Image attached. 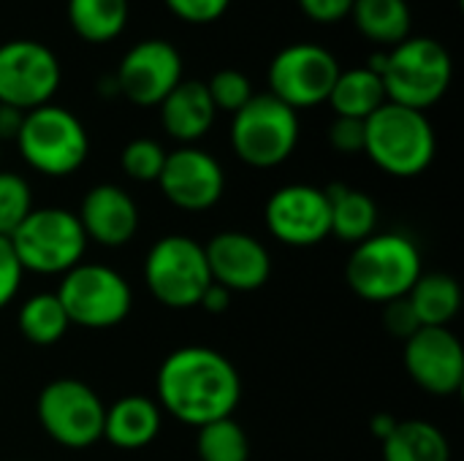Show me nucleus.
<instances>
[{"instance_id":"nucleus-1","label":"nucleus","mask_w":464,"mask_h":461,"mask_svg":"<svg viewBox=\"0 0 464 461\" xmlns=\"http://www.w3.org/2000/svg\"><path fill=\"white\" fill-rule=\"evenodd\" d=\"M155 389L160 410L196 429L231 418L242 397L237 367L220 351L204 345H188L169 353L158 370Z\"/></svg>"},{"instance_id":"nucleus-2","label":"nucleus","mask_w":464,"mask_h":461,"mask_svg":"<svg viewBox=\"0 0 464 461\" xmlns=\"http://www.w3.org/2000/svg\"><path fill=\"white\" fill-rule=\"evenodd\" d=\"M370 68L381 76L389 103L416 111L443 101L454 79L449 49L430 35H408L389 52L372 54Z\"/></svg>"},{"instance_id":"nucleus-3","label":"nucleus","mask_w":464,"mask_h":461,"mask_svg":"<svg viewBox=\"0 0 464 461\" xmlns=\"http://www.w3.org/2000/svg\"><path fill=\"white\" fill-rule=\"evenodd\" d=\"M421 250L405 234H372L353 245L345 264V280L356 296L375 304H389L408 296L421 277Z\"/></svg>"},{"instance_id":"nucleus-4","label":"nucleus","mask_w":464,"mask_h":461,"mask_svg":"<svg viewBox=\"0 0 464 461\" xmlns=\"http://www.w3.org/2000/svg\"><path fill=\"white\" fill-rule=\"evenodd\" d=\"M364 155L392 177H419L435 158V130L424 111L383 103L364 120Z\"/></svg>"},{"instance_id":"nucleus-5","label":"nucleus","mask_w":464,"mask_h":461,"mask_svg":"<svg viewBox=\"0 0 464 461\" xmlns=\"http://www.w3.org/2000/svg\"><path fill=\"white\" fill-rule=\"evenodd\" d=\"M16 147L22 160L46 177H68L82 168L90 152V136L82 120L54 103L24 111Z\"/></svg>"},{"instance_id":"nucleus-6","label":"nucleus","mask_w":464,"mask_h":461,"mask_svg":"<svg viewBox=\"0 0 464 461\" xmlns=\"http://www.w3.org/2000/svg\"><path fill=\"white\" fill-rule=\"evenodd\" d=\"M299 144V114L269 92L253 95L231 120V147L253 168L285 163Z\"/></svg>"},{"instance_id":"nucleus-7","label":"nucleus","mask_w":464,"mask_h":461,"mask_svg":"<svg viewBox=\"0 0 464 461\" xmlns=\"http://www.w3.org/2000/svg\"><path fill=\"white\" fill-rule=\"evenodd\" d=\"M24 272L65 274L82 264L87 236L79 217L60 206L33 209L8 236Z\"/></svg>"},{"instance_id":"nucleus-8","label":"nucleus","mask_w":464,"mask_h":461,"mask_svg":"<svg viewBox=\"0 0 464 461\" xmlns=\"http://www.w3.org/2000/svg\"><path fill=\"white\" fill-rule=\"evenodd\" d=\"M144 283L147 291L169 310L198 307L204 291L212 285L204 245L182 234L158 239L144 261Z\"/></svg>"},{"instance_id":"nucleus-9","label":"nucleus","mask_w":464,"mask_h":461,"mask_svg":"<svg viewBox=\"0 0 464 461\" xmlns=\"http://www.w3.org/2000/svg\"><path fill=\"white\" fill-rule=\"evenodd\" d=\"M57 299L71 326L82 329H111L122 323L133 307L128 280L101 264H76L65 272Z\"/></svg>"},{"instance_id":"nucleus-10","label":"nucleus","mask_w":464,"mask_h":461,"mask_svg":"<svg viewBox=\"0 0 464 461\" xmlns=\"http://www.w3.org/2000/svg\"><path fill=\"white\" fill-rule=\"evenodd\" d=\"M44 432L63 448L82 451L103 440L106 408L101 397L82 380L60 378L41 389L35 402Z\"/></svg>"},{"instance_id":"nucleus-11","label":"nucleus","mask_w":464,"mask_h":461,"mask_svg":"<svg viewBox=\"0 0 464 461\" xmlns=\"http://www.w3.org/2000/svg\"><path fill=\"white\" fill-rule=\"evenodd\" d=\"M337 57L321 43H291L280 49L269 62V95L299 109H313L329 101V92L340 76Z\"/></svg>"},{"instance_id":"nucleus-12","label":"nucleus","mask_w":464,"mask_h":461,"mask_svg":"<svg viewBox=\"0 0 464 461\" xmlns=\"http://www.w3.org/2000/svg\"><path fill=\"white\" fill-rule=\"evenodd\" d=\"M60 82V60L46 43L14 38L0 46V103L33 111L52 103Z\"/></svg>"},{"instance_id":"nucleus-13","label":"nucleus","mask_w":464,"mask_h":461,"mask_svg":"<svg viewBox=\"0 0 464 461\" xmlns=\"http://www.w3.org/2000/svg\"><path fill=\"white\" fill-rule=\"evenodd\" d=\"M120 95L133 106H160V101L182 82V54L174 43L147 38L133 43L114 73Z\"/></svg>"},{"instance_id":"nucleus-14","label":"nucleus","mask_w":464,"mask_h":461,"mask_svg":"<svg viewBox=\"0 0 464 461\" xmlns=\"http://www.w3.org/2000/svg\"><path fill=\"white\" fill-rule=\"evenodd\" d=\"M264 217L269 234L288 247H313L332 234L329 198L313 185H285L275 190Z\"/></svg>"},{"instance_id":"nucleus-15","label":"nucleus","mask_w":464,"mask_h":461,"mask_svg":"<svg viewBox=\"0 0 464 461\" xmlns=\"http://www.w3.org/2000/svg\"><path fill=\"white\" fill-rule=\"evenodd\" d=\"M405 370L432 397H454L464 383V351L446 326H421L405 340Z\"/></svg>"},{"instance_id":"nucleus-16","label":"nucleus","mask_w":464,"mask_h":461,"mask_svg":"<svg viewBox=\"0 0 464 461\" xmlns=\"http://www.w3.org/2000/svg\"><path fill=\"white\" fill-rule=\"evenodd\" d=\"M158 185L169 204L185 212L212 209L226 190V174L218 158L198 147H179L166 155Z\"/></svg>"},{"instance_id":"nucleus-17","label":"nucleus","mask_w":464,"mask_h":461,"mask_svg":"<svg viewBox=\"0 0 464 461\" xmlns=\"http://www.w3.org/2000/svg\"><path fill=\"white\" fill-rule=\"evenodd\" d=\"M212 283L231 293L258 291L272 277V255L264 242L245 231H220L204 245Z\"/></svg>"},{"instance_id":"nucleus-18","label":"nucleus","mask_w":464,"mask_h":461,"mask_svg":"<svg viewBox=\"0 0 464 461\" xmlns=\"http://www.w3.org/2000/svg\"><path fill=\"white\" fill-rule=\"evenodd\" d=\"M76 217L84 228L87 242L92 239L103 247H122L139 231V206L133 196L109 182L87 190Z\"/></svg>"},{"instance_id":"nucleus-19","label":"nucleus","mask_w":464,"mask_h":461,"mask_svg":"<svg viewBox=\"0 0 464 461\" xmlns=\"http://www.w3.org/2000/svg\"><path fill=\"white\" fill-rule=\"evenodd\" d=\"M160 122L163 130L182 141V147H190L193 141L204 139L218 117V109L207 92V84L198 79H182L163 101H160Z\"/></svg>"},{"instance_id":"nucleus-20","label":"nucleus","mask_w":464,"mask_h":461,"mask_svg":"<svg viewBox=\"0 0 464 461\" xmlns=\"http://www.w3.org/2000/svg\"><path fill=\"white\" fill-rule=\"evenodd\" d=\"M160 408L139 394L117 399L103 416V440L122 451H139L150 446L160 432Z\"/></svg>"},{"instance_id":"nucleus-21","label":"nucleus","mask_w":464,"mask_h":461,"mask_svg":"<svg viewBox=\"0 0 464 461\" xmlns=\"http://www.w3.org/2000/svg\"><path fill=\"white\" fill-rule=\"evenodd\" d=\"M329 198V220H332V234L348 245H359L367 236L375 234L378 226V206L370 193L348 187L343 182L329 185L326 190Z\"/></svg>"},{"instance_id":"nucleus-22","label":"nucleus","mask_w":464,"mask_h":461,"mask_svg":"<svg viewBox=\"0 0 464 461\" xmlns=\"http://www.w3.org/2000/svg\"><path fill=\"white\" fill-rule=\"evenodd\" d=\"M337 117H351V120H367L386 103V90L381 76L370 68H348L340 71L329 101H326Z\"/></svg>"},{"instance_id":"nucleus-23","label":"nucleus","mask_w":464,"mask_h":461,"mask_svg":"<svg viewBox=\"0 0 464 461\" xmlns=\"http://www.w3.org/2000/svg\"><path fill=\"white\" fill-rule=\"evenodd\" d=\"M351 19L367 41L381 46H397L413 27L408 0H353Z\"/></svg>"},{"instance_id":"nucleus-24","label":"nucleus","mask_w":464,"mask_h":461,"mask_svg":"<svg viewBox=\"0 0 464 461\" xmlns=\"http://www.w3.org/2000/svg\"><path fill=\"white\" fill-rule=\"evenodd\" d=\"M421 326H449L462 304L459 283L451 274L432 272L421 274L405 296Z\"/></svg>"},{"instance_id":"nucleus-25","label":"nucleus","mask_w":464,"mask_h":461,"mask_svg":"<svg viewBox=\"0 0 464 461\" xmlns=\"http://www.w3.org/2000/svg\"><path fill=\"white\" fill-rule=\"evenodd\" d=\"M381 446L383 461H451L449 437L430 421H400Z\"/></svg>"},{"instance_id":"nucleus-26","label":"nucleus","mask_w":464,"mask_h":461,"mask_svg":"<svg viewBox=\"0 0 464 461\" xmlns=\"http://www.w3.org/2000/svg\"><path fill=\"white\" fill-rule=\"evenodd\" d=\"M128 0H68V22L87 43H109L128 24Z\"/></svg>"},{"instance_id":"nucleus-27","label":"nucleus","mask_w":464,"mask_h":461,"mask_svg":"<svg viewBox=\"0 0 464 461\" xmlns=\"http://www.w3.org/2000/svg\"><path fill=\"white\" fill-rule=\"evenodd\" d=\"M16 326L27 342L46 348L65 337V331L71 329V321H68L57 293H35L19 307Z\"/></svg>"},{"instance_id":"nucleus-28","label":"nucleus","mask_w":464,"mask_h":461,"mask_svg":"<svg viewBox=\"0 0 464 461\" xmlns=\"http://www.w3.org/2000/svg\"><path fill=\"white\" fill-rule=\"evenodd\" d=\"M196 454L201 461H247L250 440L234 418H220L198 427Z\"/></svg>"},{"instance_id":"nucleus-29","label":"nucleus","mask_w":464,"mask_h":461,"mask_svg":"<svg viewBox=\"0 0 464 461\" xmlns=\"http://www.w3.org/2000/svg\"><path fill=\"white\" fill-rule=\"evenodd\" d=\"M33 209V190L27 179L14 171H0V236L8 239Z\"/></svg>"},{"instance_id":"nucleus-30","label":"nucleus","mask_w":464,"mask_h":461,"mask_svg":"<svg viewBox=\"0 0 464 461\" xmlns=\"http://www.w3.org/2000/svg\"><path fill=\"white\" fill-rule=\"evenodd\" d=\"M166 149L160 147V141L155 139H133L125 144L122 155H120V163H122V171L136 179V182H158L160 171H163V163H166Z\"/></svg>"},{"instance_id":"nucleus-31","label":"nucleus","mask_w":464,"mask_h":461,"mask_svg":"<svg viewBox=\"0 0 464 461\" xmlns=\"http://www.w3.org/2000/svg\"><path fill=\"white\" fill-rule=\"evenodd\" d=\"M204 84H207V92H209V98H212L218 111L237 114L256 95L250 79L242 71H237V68H223V71L212 73V79L204 82Z\"/></svg>"},{"instance_id":"nucleus-32","label":"nucleus","mask_w":464,"mask_h":461,"mask_svg":"<svg viewBox=\"0 0 464 461\" xmlns=\"http://www.w3.org/2000/svg\"><path fill=\"white\" fill-rule=\"evenodd\" d=\"M163 3L177 19H182L188 24L218 22L231 5V0H163Z\"/></svg>"},{"instance_id":"nucleus-33","label":"nucleus","mask_w":464,"mask_h":461,"mask_svg":"<svg viewBox=\"0 0 464 461\" xmlns=\"http://www.w3.org/2000/svg\"><path fill=\"white\" fill-rule=\"evenodd\" d=\"M22 277H24V269L11 247V239L0 236V310L14 302L22 285Z\"/></svg>"},{"instance_id":"nucleus-34","label":"nucleus","mask_w":464,"mask_h":461,"mask_svg":"<svg viewBox=\"0 0 464 461\" xmlns=\"http://www.w3.org/2000/svg\"><path fill=\"white\" fill-rule=\"evenodd\" d=\"M329 144L343 152V155H356L364 152V120H351V117H334L329 125Z\"/></svg>"},{"instance_id":"nucleus-35","label":"nucleus","mask_w":464,"mask_h":461,"mask_svg":"<svg viewBox=\"0 0 464 461\" xmlns=\"http://www.w3.org/2000/svg\"><path fill=\"white\" fill-rule=\"evenodd\" d=\"M383 323H386L389 334L400 337V340H411L421 329V323H419V318H416V312H413V307H411V302L405 296L386 304Z\"/></svg>"},{"instance_id":"nucleus-36","label":"nucleus","mask_w":464,"mask_h":461,"mask_svg":"<svg viewBox=\"0 0 464 461\" xmlns=\"http://www.w3.org/2000/svg\"><path fill=\"white\" fill-rule=\"evenodd\" d=\"M299 8L307 19L321 22V24H332V22L351 16L353 0H299Z\"/></svg>"},{"instance_id":"nucleus-37","label":"nucleus","mask_w":464,"mask_h":461,"mask_svg":"<svg viewBox=\"0 0 464 461\" xmlns=\"http://www.w3.org/2000/svg\"><path fill=\"white\" fill-rule=\"evenodd\" d=\"M198 307H204V310H207V312H212V315H220V312H226V310L231 307V291H226L223 285L212 283V285L204 291V296H201Z\"/></svg>"},{"instance_id":"nucleus-38","label":"nucleus","mask_w":464,"mask_h":461,"mask_svg":"<svg viewBox=\"0 0 464 461\" xmlns=\"http://www.w3.org/2000/svg\"><path fill=\"white\" fill-rule=\"evenodd\" d=\"M22 120H24V111L0 103V141H5V139H14L16 141L19 128H22Z\"/></svg>"},{"instance_id":"nucleus-39","label":"nucleus","mask_w":464,"mask_h":461,"mask_svg":"<svg viewBox=\"0 0 464 461\" xmlns=\"http://www.w3.org/2000/svg\"><path fill=\"white\" fill-rule=\"evenodd\" d=\"M397 418L392 416V413H375L372 418H370V432H372V437L378 440V443H383L394 429H397Z\"/></svg>"},{"instance_id":"nucleus-40","label":"nucleus","mask_w":464,"mask_h":461,"mask_svg":"<svg viewBox=\"0 0 464 461\" xmlns=\"http://www.w3.org/2000/svg\"><path fill=\"white\" fill-rule=\"evenodd\" d=\"M0 155H3V152H0Z\"/></svg>"}]
</instances>
